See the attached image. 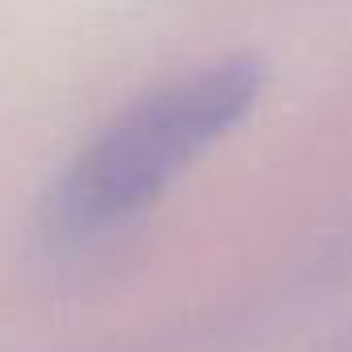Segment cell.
<instances>
[{
  "mask_svg": "<svg viewBox=\"0 0 352 352\" xmlns=\"http://www.w3.org/2000/svg\"><path fill=\"white\" fill-rule=\"evenodd\" d=\"M261 87L265 67L257 58H224L137 100L71 162L54 191V224L87 236L124 224L236 129Z\"/></svg>",
  "mask_w": 352,
  "mask_h": 352,
  "instance_id": "1",
  "label": "cell"
}]
</instances>
